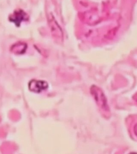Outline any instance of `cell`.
<instances>
[{"label": "cell", "instance_id": "cell-1", "mask_svg": "<svg viewBox=\"0 0 137 154\" xmlns=\"http://www.w3.org/2000/svg\"><path fill=\"white\" fill-rule=\"evenodd\" d=\"M91 93L93 96L96 103L102 111L105 113H109L110 109L106 96L101 88L93 85L91 87Z\"/></svg>", "mask_w": 137, "mask_h": 154}, {"label": "cell", "instance_id": "cell-2", "mask_svg": "<svg viewBox=\"0 0 137 154\" xmlns=\"http://www.w3.org/2000/svg\"><path fill=\"white\" fill-rule=\"evenodd\" d=\"M28 19V15L22 10H16L9 17L10 20L14 23L17 26H20L22 22H26Z\"/></svg>", "mask_w": 137, "mask_h": 154}, {"label": "cell", "instance_id": "cell-3", "mask_svg": "<svg viewBox=\"0 0 137 154\" xmlns=\"http://www.w3.org/2000/svg\"><path fill=\"white\" fill-rule=\"evenodd\" d=\"M48 87V84L46 82L40 80H32L29 84V89L31 91L39 93Z\"/></svg>", "mask_w": 137, "mask_h": 154}, {"label": "cell", "instance_id": "cell-4", "mask_svg": "<svg viewBox=\"0 0 137 154\" xmlns=\"http://www.w3.org/2000/svg\"><path fill=\"white\" fill-rule=\"evenodd\" d=\"M49 17H50V18H49V25L51 28V31L52 32L53 34L58 36V38L62 37V32L61 31V29L57 23V22L53 18V16Z\"/></svg>", "mask_w": 137, "mask_h": 154}, {"label": "cell", "instance_id": "cell-5", "mask_svg": "<svg viewBox=\"0 0 137 154\" xmlns=\"http://www.w3.org/2000/svg\"><path fill=\"white\" fill-rule=\"evenodd\" d=\"M26 48V46L24 43H18L14 45V47H12V51L14 53L18 54L24 53Z\"/></svg>", "mask_w": 137, "mask_h": 154}, {"label": "cell", "instance_id": "cell-6", "mask_svg": "<svg viewBox=\"0 0 137 154\" xmlns=\"http://www.w3.org/2000/svg\"><path fill=\"white\" fill-rule=\"evenodd\" d=\"M133 132L135 136L137 137V123H136L133 127Z\"/></svg>", "mask_w": 137, "mask_h": 154}, {"label": "cell", "instance_id": "cell-7", "mask_svg": "<svg viewBox=\"0 0 137 154\" xmlns=\"http://www.w3.org/2000/svg\"><path fill=\"white\" fill-rule=\"evenodd\" d=\"M133 99L134 100V101L137 103V93L134 95V96H133Z\"/></svg>", "mask_w": 137, "mask_h": 154}]
</instances>
